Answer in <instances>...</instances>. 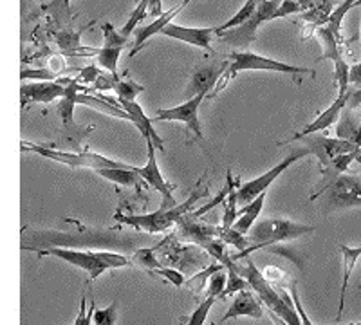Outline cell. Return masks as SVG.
<instances>
[{"label":"cell","mask_w":361,"mask_h":325,"mask_svg":"<svg viewBox=\"0 0 361 325\" xmlns=\"http://www.w3.org/2000/svg\"><path fill=\"white\" fill-rule=\"evenodd\" d=\"M74 224L73 231L56 230H24L22 247L29 251L44 247H102V250H140L141 244L148 240L143 233H127L118 230H102L80 224L73 219H63Z\"/></svg>","instance_id":"obj_1"},{"label":"cell","mask_w":361,"mask_h":325,"mask_svg":"<svg viewBox=\"0 0 361 325\" xmlns=\"http://www.w3.org/2000/svg\"><path fill=\"white\" fill-rule=\"evenodd\" d=\"M314 231L316 226L295 223V221H289V219H264V221H257L250 230V233H247L250 235L247 239L251 243L250 250L237 253V255H231V259L240 260L244 257H250L251 251L264 250V247L273 246V244L291 243V240L311 235Z\"/></svg>","instance_id":"obj_2"},{"label":"cell","mask_w":361,"mask_h":325,"mask_svg":"<svg viewBox=\"0 0 361 325\" xmlns=\"http://www.w3.org/2000/svg\"><path fill=\"white\" fill-rule=\"evenodd\" d=\"M320 201V211L324 215L336 214V211L361 208V177L354 173H341L333 183L316 190L311 195V201Z\"/></svg>","instance_id":"obj_3"},{"label":"cell","mask_w":361,"mask_h":325,"mask_svg":"<svg viewBox=\"0 0 361 325\" xmlns=\"http://www.w3.org/2000/svg\"><path fill=\"white\" fill-rule=\"evenodd\" d=\"M243 70H269V73H282V75H291V76H300V75H309L314 76L316 73L309 67H296L291 63L279 62V60H273V58L262 56V54L250 53V51H235L230 54V66L226 69L224 76H222V82L215 85V89L209 92V98H214L222 87L228 83V80L235 78L238 73Z\"/></svg>","instance_id":"obj_4"},{"label":"cell","mask_w":361,"mask_h":325,"mask_svg":"<svg viewBox=\"0 0 361 325\" xmlns=\"http://www.w3.org/2000/svg\"><path fill=\"white\" fill-rule=\"evenodd\" d=\"M202 195H204V192L195 190L185 202L172 206V208H159L157 211L145 215L118 214L116 215V221H119L121 224H127V226L135 228V230L145 231V233H161V231H166L169 228H172L173 224L179 223L180 219L185 217L186 214H190L192 206H195V202H197Z\"/></svg>","instance_id":"obj_5"},{"label":"cell","mask_w":361,"mask_h":325,"mask_svg":"<svg viewBox=\"0 0 361 325\" xmlns=\"http://www.w3.org/2000/svg\"><path fill=\"white\" fill-rule=\"evenodd\" d=\"M22 150L24 152H35L42 157H47L51 161H56V163H62V165L71 166V168H89V170H98L103 168H128L127 163H121V161L109 159V157L102 156V154L94 152H66V150L58 149H49V147H44V145H35V143H20Z\"/></svg>","instance_id":"obj_6"},{"label":"cell","mask_w":361,"mask_h":325,"mask_svg":"<svg viewBox=\"0 0 361 325\" xmlns=\"http://www.w3.org/2000/svg\"><path fill=\"white\" fill-rule=\"evenodd\" d=\"M280 2L282 0H259V6H257L255 13L244 24H240L238 27L228 29V31L219 35L217 38L226 46L250 47V44L257 40V31H259L260 25L275 20V13L279 9Z\"/></svg>","instance_id":"obj_7"},{"label":"cell","mask_w":361,"mask_h":325,"mask_svg":"<svg viewBox=\"0 0 361 325\" xmlns=\"http://www.w3.org/2000/svg\"><path fill=\"white\" fill-rule=\"evenodd\" d=\"M305 156H311V154H309V150L305 149V147H302V149H298V150H295V152L289 154L288 157H283L280 163H276L273 168L267 170V172L262 173L260 177H255V179H251V181L244 183L240 188L235 190L237 204L238 206H246L247 202H251L253 199L259 197L260 194L267 192V188H269V186L273 185V183H275L276 179H279V177L289 168V166L295 165L296 161L302 159V157H305Z\"/></svg>","instance_id":"obj_8"},{"label":"cell","mask_w":361,"mask_h":325,"mask_svg":"<svg viewBox=\"0 0 361 325\" xmlns=\"http://www.w3.org/2000/svg\"><path fill=\"white\" fill-rule=\"evenodd\" d=\"M147 141V163L145 166H135V172L140 173L141 179L147 183L150 188H154L156 192H159L161 195V208H172V206H177L176 197H173V186L166 183V179L163 177L159 170V163H157L156 157V143H154L152 137H145Z\"/></svg>","instance_id":"obj_9"},{"label":"cell","mask_w":361,"mask_h":325,"mask_svg":"<svg viewBox=\"0 0 361 325\" xmlns=\"http://www.w3.org/2000/svg\"><path fill=\"white\" fill-rule=\"evenodd\" d=\"M298 141H302V147H305L311 156L318 157V170H320V173L327 168L329 163L336 156L360 150V147L349 143V141L340 140V137H327L311 134V136L300 137Z\"/></svg>","instance_id":"obj_10"},{"label":"cell","mask_w":361,"mask_h":325,"mask_svg":"<svg viewBox=\"0 0 361 325\" xmlns=\"http://www.w3.org/2000/svg\"><path fill=\"white\" fill-rule=\"evenodd\" d=\"M37 253L40 257H56L83 269L89 275V282H94L102 273L109 269L96 255V251H78L76 247H44V250H37Z\"/></svg>","instance_id":"obj_11"},{"label":"cell","mask_w":361,"mask_h":325,"mask_svg":"<svg viewBox=\"0 0 361 325\" xmlns=\"http://www.w3.org/2000/svg\"><path fill=\"white\" fill-rule=\"evenodd\" d=\"M208 94H197L193 98H188V102L176 105L170 109H159L156 112V120L154 121H179V123L186 125L188 130L193 132V136L197 140H204L201 128V120H199V109H201L202 102Z\"/></svg>","instance_id":"obj_12"},{"label":"cell","mask_w":361,"mask_h":325,"mask_svg":"<svg viewBox=\"0 0 361 325\" xmlns=\"http://www.w3.org/2000/svg\"><path fill=\"white\" fill-rule=\"evenodd\" d=\"M347 98H349V91H338V98L334 99L331 107H327L324 112H322V114L316 116L314 120H312L311 123L304 128V130L296 132L295 136L289 137V140H286V141H280L279 145L295 143V141H298L300 137L311 136V134H318V132L327 130L329 127H333V125L338 123V120H340L341 111H343L345 105H347Z\"/></svg>","instance_id":"obj_13"},{"label":"cell","mask_w":361,"mask_h":325,"mask_svg":"<svg viewBox=\"0 0 361 325\" xmlns=\"http://www.w3.org/2000/svg\"><path fill=\"white\" fill-rule=\"evenodd\" d=\"M219 235H221V228L202 223L195 214H186L177 223V237L188 240V243L199 244V246H202V250H206V246L212 240L219 239Z\"/></svg>","instance_id":"obj_14"},{"label":"cell","mask_w":361,"mask_h":325,"mask_svg":"<svg viewBox=\"0 0 361 325\" xmlns=\"http://www.w3.org/2000/svg\"><path fill=\"white\" fill-rule=\"evenodd\" d=\"M163 37L173 38V40L185 42V44H192L201 49L212 51V40L217 37L215 27H186V25H177L170 22L169 25H164L161 31Z\"/></svg>","instance_id":"obj_15"},{"label":"cell","mask_w":361,"mask_h":325,"mask_svg":"<svg viewBox=\"0 0 361 325\" xmlns=\"http://www.w3.org/2000/svg\"><path fill=\"white\" fill-rule=\"evenodd\" d=\"M228 66H230V62H214L199 67V69L192 75V80H190L188 83L190 98L202 94V92H204V94H209V91H214L219 80L224 76Z\"/></svg>","instance_id":"obj_16"},{"label":"cell","mask_w":361,"mask_h":325,"mask_svg":"<svg viewBox=\"0 0 361 325\" xmlns=\"http://www.w3.org/2000/svg\"><path fill=\"white\" fill-rule=\"evenodd\" d=\"M67 92V87L60 82H33L22 83L20 96L22 103H51L54 99H62Z\"/></svg>","instance_id":"obj_17"},{"label":"cell","mask_w":361,"mask_h":325,"mask_svg":"<svg viewBox=\"0 0 361 325\" xmlns=\"http://www.w3.org/2000/svg\"><path fill=\"white\" fill-rule=\"evenodd\" d=\"M102 98H105L111 103H118L119 107L123 109V111H127L132 118V125H135V128L143 134V137H152L157 149H159L161 152H164L163 140H161L159 134H157L156 128H154V123H152L154 120H150L148 116H145L143 109H141L137 103L128 102V99H119V98L116 99V98H111V96H102Z\"/></svg>","instance_id":"obj_18"},{"label":"cell","mask_w":361,"mask_h":325,"mask_svg":"<svg viewBox=\"0 0 361 325\" xmlns=\"http://www.w3.org/2000/svg\"><path fill=\"white\" fill-rule=\"evenodd\" d=\"M238 317L255 318V320H260V318L264 317L262 302H260V298L255 297V291H250V289L238 291L237 297L233 298L230 309L226 311V314L222 317L221 321H228L230 318Z\"/></svg>","instance_id":"obj_19"},{"label":"cell","mask_w":361,"mask_h":325,"mask_svg":"<svg viewBox=\"0 0 361 325\" xmlns=\"http://www.w3.org/2000/svg\"><path fill=\"white\" fill-rule=\"evenodd\" d=\"M336 137L349 141L361 149V111L343 109L336 125Z\"/></svg>","instance_id":"obj_20"},{"label":"cell","mask_w":361,"mask_h":325,"mask_svg":"<svg viewBox=\"0 0 361 325\" xmlns=\"http://www.w3.org/2000/svg\"><path fill=\"white\" fill-rule=\"evenodd\" d=\"M183 8H185V4H179V6H177V8H172V9H170V11L163 13L161 17L154 18L152 24H148V25H145V27H141L140 31L135 33L134 49L130 51V56H128V58L135 56V54L140 53V51L143 49L145 42L150 40V38L156 37V35H161V31H163L164 25H169L170 22H172V18L177 17V13H179Z\"/></svg>","instance_id":"obj_21"},{"label":"cell","mask_w":361,"mask_h":325,"mask_svg":"<svg viewBox=\"0 0 361 325\" xmlns=\"http://www.w3.org/2000/svg\"><path fill=\"white\" fill-rule=\"evenodd\" d=\"M266 197H267V192H264V194H260L259 197L253 199L251 202H247L246 206H243L237 214V221H235L233 224V230H237L238 233H243V235L250 233L253 224L259 221V215L260 211H262Z\"/></svg>","instance_id":"obj_22"},{"label":"cell","mask_w":361,"mask_h":325,"mask_svg":"<svg viewBox=\"0 0 361 325\" xmlns=\"http://www.w3.org/2000/svg\"><path fill=\"white\" fill-rule=\"evenodd\" d=\"M341 257H343V282H341V291H340V305H338V314L336 321L341 320L345 309V295H347V282H349L353 269L356 266L357 259H361V247H349L345 244H340Z\"/></svg>","instance_id":"obj_23"},{"label":"cell","mask_w":361,"mask_h":325,"mask_svg":"<svg viewBox=\"0 0 361 325\" xmlns=\"http://www.w3.org/2000/svg\"><path fill=\"white\" fill-rule=\"evenodd\" d=\"M76 103H80V105H87V107L94 109V111L105 112V114L114 116V118H119V120H127L132 123V118L127 111H123L119 105H114V103L107 102V99L102 98V96H92V94H87V92L85 94H82V92H78V94H76Z\"/></svg>","instance_id":"obj_24"},{"label":"cell","mask_w":361,"mask_h":325,"mask_svg":"<svg viewBox=\"0 0 361 325\" xmlns=\"http://www.w3.org/2000/svg\"><path fill=\"white\" fill-rule=\"evenodd\" d=\"M96 173L102 176L103 179L121 186H140V183L143 181L140 173L135 172V166H128V168H103L98 170Z\"/></svg>","instance_id":"obj_25"},{"label":"cell","mask_w":361,"mask_h":325,"mask_svg":"<svg viewBox=\"0 0 361 325\" xmlns=\"http://www.w3.org/2000/svg\"><path fill=\"white\" fill-rule=\"evenodd\" d=\"M123 47H105L98 49L96 53V62H98L99 67L111 73V75L118 76V62H119V54H121Z\"/></svg>","instance_id":"obj_26"},{"label":"cell","mask_w":361,"mask_h":325,"mask_svg":"<svg viewBox=\"0 0 361 325\" xmlns=\"http://www.w3.org/2000/svg\"><path fill=\"white\" fill-rule=\"evenodd\" d=\"M130 260L134 264H137V266H141V268L148 269L150 273L164 266L156 257V247H140V250L134 251V255H132Z\"/></svg>","instance_id":"obj_27"},{"label":"cell","mask_w":361,"mask_h":325,"mask_svg":"<svg viewBox=\"0 0 361 325\" xmlns=\"http://www.w3.org/2000/svg\"><path fill=\"white\" fill-rule=\"evenodd\" d=\"M114 91L119 99H128V102H135V98L145 91V87L135 83L134 80H119L114 85Z\"/></svg>","instance_id":"obj_28"},{"label":"cell","mask_w":361,"mask_h":325,"mask_svg":"<svg viewBox=\"0 0 361 325\" xmlns=\"http://www.w3.org/2000/svg\"><path fill=\"white\" fill-rule=\"evenodd\" d=\"M148 8H150V0H141L140 4L135 6V9H134V11H132L130 18H128L127 24H125L123 27H121V31H119V33L123 35V37H127V38L130 37V33H134L135 27H137V24H140V22L143 20L145 15H147V13H148Z\"/></svg>","instance_id":"obj_29"},{"label":"cell","mask_w":361,"mask_h":325,"mask_svg":"<svg viewBox=\"0 0 361 325\" xmlns=\"http://www.w3.org/2000/svg\"><path fill=\"white\" fill-rule=\"evenodd\" d=\"M226 269H228V282H226V289L224 293H222V298L230 297L233 293L244 291V289H251L250 284H247V280L244 278V276L238 275L231 266H226Z\"/></svg>","instance_id":"obj_30"},{"label":"cell","mask_w":361,"mask_h":325,"mask_svg":"<svg viewBox=\"0 0 361 325\" xmlns=\"http://www.w3.org/2000/svg\"><path fill=\"white\" fill-rule=\"evenodd\" d=\"M96 255L99 257V260H102L109 269L127 268V266H130L132 262L128 257L121 255V253H116V251H96Z\"/></svg>","instance_id":"obj_31"},{"label":"cell","mask_w":361,"mask_h":325,"mask_svg":"<svg viewBox=\"0 0 361 325\" xmlns=\"http://www.w3.org/2000/svg\"><path fill=\"white\" fill-rule=\"evenodd\" d=\"M102 31H103V46L105 47H125L127 46L128 38L123 37V35L119 33V31H116V27L111 24V22L103 24Z\"/></svg>","instance_id":"obj_32"},{"label":"cell","mask_w":361,"mask_h":325,"mask_svg":"<svg viewBox=\"0 0 361 325\" xmlns=\"http://www.w3.org/2000/svg\"><path fill=\"white\" fill-rule=\"evenodd\" d=\"M118 307H119L118 300H114L109 307L94 309V314H92V321H94V325H116Z\"/></svg>","instance_id":"obj_33"},{"label":"cell","mask_w":361,"mask_h":325,"mask_svg":"<svg viewBox=\"0 0 361 325\" xmlns=\"http://www.w3.org/2000/svg\"><path fill=\"white\" fill-rule=\"evenodd\" d=\"M217 302V298L215 297H209V295H206L204 300L199 304V307L193 311L192 314H190L188 321H186V325H202L206 321V318H208V313L209 309L214 307V304Z\"/></svg>","instance_id":"obj_34"},{"label":"cell","mask_w":361,"mask_h":325,"mask_svg":"<svg viewBox=\"0 0 361 325\" xmlns=\"http://www.w3.org/2000/svg\"><path fill=\"white\" fill-rule=\"evenodd\" d=\"M226 282H228V271L224 273V269H219L217 273H214V275L209 276L206 295L215 298H222V293H224L226 289Z\"/></svg>","instance_id":"obj_35"},{"label":"cell","mask_w":361,"mask_h":325,"mask_svg":"<svg viewBox=\"0 0 361 325\" xmlns=\"http://www.w3.org/2000/svg\"><path fill=\"white\" fill-rule=\"evenodd\" d=\"M80 37L82 35L74 33V31H60V33H56V44L60 49L69 51L73 54L74 51L82 49V46H80Z\"/></svg>","instance_id":"obj_36"},{"label":"cell","mask_w":361,"mask_h":325,"mask_svg":"<svg viewBox=\"0 0 361 325\" xmlns=\"http://www.w3.org/2000/svg\"><path fill=\"white\" fill-rule=\"evenodd\" d=\"M58 75H54L49 69H22L20 78L22 82L25 80H38V82H54Z\"/></svg>","instance_id":"obj_37"},{"label":"cell","mask_w":361,"mask_h":325,"mask_svg":"<svg viewBox=\"0 0 361 325\" xmlns=\"http://www.w3.org/2000/svg\"><path fill=\"white\" fill-rule=\"evenodd\" d=\"M152 273L154 275H159V276H163V278H166L170 284H173L176 288H183V286H186L185 275L173 268H166V266H163V268L156 269V271H152Z\"/></svg>","instance_id":"obj_38"},{"label":"cell","mask_w":361,"mask_h":325,"mask_svg":"<svg viewBox=\"0 0 361 325\" xmlns=\"http://www.w3.org/2000/svg\"><path fill=\"white\" fill-rule=\"evenodd\" d=\"M305 11V8L296 0H282L275 13V20L276 18H283L288 17V15H295V13H302Z\"/></svg>","instance_id":"obj_39"},{"label":"cell","mask_w":361,"mask_h":325,"mask_svg":"<svg viewBox=\"0 0 361 325\" xmlns=\"http://www.w3.org/2000/svg\"><path fill=\"white\" fill-rule=\"evenodd\" d=\"M94 300H90V307L87 311V304H85V297H82V302H80V311H78V317L74 320V325H90V318L94 314Z\"/></svg>","instance_id":"obj_40"},{"label":"cell","mask_w":361,"mask_h":325,"mask_svg":"<svg viewBox=\"0 0 361 325\" xmlns=\"http://www.w3.org/2000/svg\"><path fill=\"white\" fill-rule=\"evenodd\" d=\"M289 293H291L293 302H295V307H296V313H298L302 325H314L311 320H309L307 313L304 311V305H302V302H300V295H298V289H296V282H293V284L289 286Z\"/></svg>","instance_id":"obj_41"},{"label":"cell","mask_w":361,"mask_h":325,"mask_svg":"<svg viewBox=\"0 0 361 325\" xmlns=\"http://www.w3.org/2000/svg\"><path fill=\"white\" fill-rule=\"evenodd\" d=\"M99 75H102V70L98 69V66H87L80 70V76L76 80L80 83H83V85H94Z\"/></svg>","instance_id":"obj_42"},{"label":"cell","mask_w":361,"mask_h":325,"mask_svg":"<svg viewBox=\"0 0 361 325\" xmlns=\"http://www.w3.org/2000/svg\"><path fill=\"white\" fill-rule=\"evenodd\" d=\"M118 82H119V76L111 75V73H109V75L107 73H102L92 87H94L96 91H107V89H114V85Z\"/></svg>","instance_id":"obj_43"},{"label":"cell","mask_w":361,"mask_h":325,"mask_svg":"<svg viewBox=\"0 0 361 325\" xmlns=\"http://www.w3.org/2000/svg\"><path fill=\"white\" fill-rule=\"evenodd\" d=\"M49 66H51L49 70H53L54 75H60V73H63V69H66V62H63L62 56H53V58H51Z\"/></svg>","instance_id":"obj_44"},{"label":"cell","mask_w":361,"mask_h":325,"mask_svg":"<svg viewBox=\"0 0 361 325\" xmlns=\"http://www.w3.org/2000/svg\"><path fill=\"white\" fill-rule=\"evenodd\" d=\"M148 15L152 18H157L163 15V0H150V8H148Z\"/></svg>","instance_id":"obj_45"},{"label":"cell","mask_w":361,"mask_h":325,"mask_svg":"<svg viewBox=\"0 0 361 325\" xmlns=\"http://www.w3.org/2000/svg\"><path fill=\"white\" fill-rule=\"evenodd\" d=\"M269 317H271V320L275 321V325H288V324H286V321H283V320H280V318L276 317L275 313H271V311H269Z\"/></svg>","instance_id":"obj_46"},{"label":"cell","mask_w":361,"mask_h":325,"mask_svg":"<svg viewBox=\"0 0 361 325\" xmlns=\"http://www.w3.org/2000/svg\"><path fill=\"white\" fill-rule=\"evenodd\" d=\"M60 2H62V6H63V8H66V9H69V2H71V0H60Z\"/></svg>","instance_id":"obj_47"},{"label":"cell","mask_w":361,"mask_h":325,"mask_svg":"<svg viewBox=\"0 0 361 325\" xmlns=\"http://www.w3.org/2000/svg\"><path fill=\"white\" fill-rule=\"evenodd\" d=\"M190 2H192V0H183V2H180V4H190Z\"/></svg>","instance_id":"obj_48"},{"label":"cell","mask_w":361,"mask_h":325,"mask_svg":"<svg viewBox=\"0 0 361 325\" xmlns=\"http://www.w3.org/2000/svg\"><path fill=\"white\" fill-rule=\"evenodd\" d=\"M350 325H361V321H357V324H350Z\"/></svg>","instance_id":"obj_49"},{"label":"cell","mask_w":361,"mask_h":325,"mask_svg":"<svg viewBox=\"0 0 361 325\" xmlns=\"http://www.w3.org/2000/svg\"><path fill=\"white\" fill-rule=\"evenodd\" d=\"M357 288H360V289H361V284H360V286H357Z\"/></svg>","instance_id":"obj_50"},{"label":"cell","mask_w":361,"mask_h":325,"mask_svg":"<svg viewBox=\"0 0 361 325\" xmlns=\"http://www.w3.org/2000/svg\"><path fill=\"white\" fill-rule=\"evenodd\" d=\"M212 325H215V324H212Z\"/></svg>","instance_id":"obj_51"}]
</instances>
